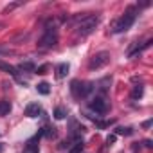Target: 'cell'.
<instances>
[{"instance_id": "cell-1", "label": "cell", "mask_w": 153, "mask_h": 153, "mask_svg": "<svg viewBox=\"0 0 153 153\" xmlns=\"http://www.w3.org/2000/svg\"><path fill=\"white\" fill-rule=\"evenodd\" d=\"M74 22H78L76 33H78L79 36H88L99 25V16L92 15V13H81L79 16H74Z\"/></svg>"}, {"instance_id": "cell-17", "label": "cell", "mask_w": 153, "mask_h": 153, "mask_svg": "<svg viewBox=\"0 0 153 153\" xmlns=\"http://www.w3.org/2000/svg\"><path fill=\"white\" fill-rule=\"evenodd\" d=\"M133 133V130L131 128H115V135H131Z\"/></svg>"}, {"instance_id": "cell-13", "label": "cell", "mask_w": 153, "mask_h": 153, "mask_svg": "<svg viewBox=\"0 0 153 153\" xmlns=\"http://www.w3.org/2000/svg\"><path fill=\"white\" fill-rule=\"evenodd\" d=\"M36 90H38V94H42V96H47L49 92H51V87H49V83H38V87H36Z\"/></svg>"}, {"instance_id": "cell-21", "label": "cell", "mask_w": 153, "mask_h": 153, "mask_svg": "<svg viewBox=\"0 0 153 153\" xmlns=\"http://www.w3.org/2000/svg\"><path fill=\"white\" fill-rule=\"evenodd\" d=\"M114 142H115V135H108V137H106V144L110 146V144H114Z\"/></svg>"}, {"instance_id": "cell-9", "label": "cell", "mask_w": 153, "mask_h": 153, "mask_svg": "<svg viewBox=\"0 0 153 153\" xmlns=\"http://www.w3.org/2000/svg\"><path fill=\"white\" fill-rule=\"evenodd\" d=\"M68 68H70L68 63H59V65L56 67V78H58V79H63L65 76L68 74Z\"/></svg>"}, {"instance_id": "cell-6", "label": "cell", "mask_w": 153, "mask_h": 153, "mask_svg": "<svg viewBox=\"0 0 153 153\" xmlns=\"http://www.w3.org/2000/svg\"><path fill=\"white\" fill-rule=\"evenodd\" d=\"M88 108L99 115H105L108 112V101L105 99V96H96L90 103H88Z\"/></svg>"}, {"instance_id": "cell-23", "label": "cell", "mask_w": 153, "mask_h": 153, "mask_svg": "<svg viewBox=\"0 0 153 153\" xmlns=\"http://www.w3.org/2000/svg\"><path fill=\"white\" fill-rule=\"evenodd\" d=\"M9 52H11L9 49H0V54H9Z\"/></svg>"}, {"instance_id": "cell-12", "label": "cell", "mask_w": 153, "mask_h": 153, "mask_svg": "<svg viewBox=\"0 0 153 153\" xmlns=\"http://www.w3.org/2000/svg\"><path fill=\"white\" fill-rule=\"evenodd\" d=\"M11 112V103L9 101H0V115H7Z\"/></svg>"}, {"instance_id": "cell-2", "label": "cell", "mask_w": 153, "mask_h": 153, "mask_svg": "<svg viewBox=\"0 0 153 153\" xmlns=\"http://www.w3.org/2000/svg\"><path fill=\"white\" fill-rule=\"evenodd\" d=\"M135 18H137V7L135 6H130V7H126V11H124V15L114 24V33L115 34H121V33H126L131 25H133V22H135Z\"/></svg>"}, {"instance_id": "cell-18", "label": "cell", "mask_w": 153, "mask_h": 153, "mask_svg": "<svg viewBox=\"0 0 153 153\" xmlns=\"http://www.w3.org/2000/svg\"><path fill=\"white\" fill-rule=\"evenodd\" d=\"M18 6H20V2H13V4L6 6V7H4V15H6V13H11V11H13V9H16Z\"/></svg>"}, {"instance_id": "cell-3", "label": "cell", "mask_w": 153, "mask_h": 153, "mask_svg": "<svg viewBox=\"0 0 153 153\" xmlns=\"http://www.w3.org/2000/svg\"><path fill=\"white\" fill-rule=\"evenodd\" d=\"M94 83H90V81H72L70 83V92H72V96L76 97V99H83V97H87V96H90L92 92H94Z\"/></svg>"}, {"instance_id": "cell-5", "label": "cell", "mask_w": 153, "mask_h": 153, "mask_svg": "<svg viewBox=\"0 0 153 153\" xmlns=\"http://www.w3.org/2000/svg\"><path fill=\"white\" fill-rule=\"evenodd\" d=\"M108 63H110V52L101 51V52H96V54L90 58V61H88V68H90V70H97V68L106 67Z\"/></svg>"}, {"instance_id": "cell-20", "label": "cell", "mask_w": 153, "mask_h": 153, "mask_svg": "<svg viewBox=\"0 0 153 153\" xmlns=\"http://www.w3.org/2000/svg\"><path fill=\"white\" fill-rule=\"evenodd\" d=\"M151 124H153V119H148V121H144V123H142V128H146V130H148V128H151Z\"/></svg>"}, {"instance_id": "cell-24", "label": "cell", "mask_w": 153, "mask_h": 153, "mask_svg": "<svg viewBox=\"0 0 153 153\" xmlns=\"http://www.w3.org/2000/svg\"><path fill=\"white\" fill-rule=\"evenodd\" d=\"M2 149H4V146H2V142H0V153H2Z\"/></svg>"}, {"instance_id": "cell-16", "label": "cell", "mask_w": 153, "mask_h": 153, "mask_svg": "<svg viewBox=\"0 0 153 153\" xmlns=\"http://www.w3.org/2000/svg\"><path fill=\"white\" fill-rule=\"evenodd\" d=\"M140 97H142V87L137 85V87L133 88V92H131V99H140Z\"/></svg>"}, {"instance_id": "cell-4", "label": "cell", "mask_w": 153, "mask_h": 153, "mask_svg": "<svg viewBox=\"0 0 153 153\" xmlns=\"http://www.w3.org/2000/svg\"><path fill=\"white\" fill-rule=\"evenodd\" d=\"M58 43V31L56 27H45V33L42 34V38L38 40V47L40 49H52Z\"/></svg>"}, {"instance_id": "cell-15", "label": "cell", "mask_w": 153, "mask_h": 153, "mask_svg": "<svg viewBox=\"0 0 153 153\" xmlns=\"http://www.w3.org/2000/svg\"><path fill=\"white\" fill-rule=\"evenodd\" d=\"M65 115H67V110H65L63 106H58V108L54 110V119L61 121V119H65Z\"/></svg>"}, {"instance_id": "cell-10", "label": "cell", "mask_w": 153, "mask_h": 153, "mask_svg": "<svg viewBox=\"0 0 153 153\" xmlns=\"http://www.w3.org/2000/svg\"><path fill=\"white\" fill-rule=\"evenodd\" d=\"M16 68H18V70H24V72H34V70H36V67H34L33 61H22Z\"/></svg>"}, {"instance_id": "cell-8", "label": "cell", "mask_w": 153, "mask_h": 153, "mask_svg": "<svg viewBox=\"0 0 153 153\" xmlns=\"http://www.w3.org/2000/svg\"><path fill=\"white\" fill-rule=\"evenodd\" d=\"M0 70H4V72H7V74L15 76V78L18 79V68H16V67H13V65H9V63H6V61H2V59H0Z\"/></svg>"}, {"instance_id": "cell-7", "label": "cell", "mask_w": 153, "mask_h": 153, "mask_svg": "<svg viewBox=\"0 0 153 153\" xmlns=\"http://www.w3.org/2000/svg\"><path fill=\"white\" fill-rule=\"evenodd\" d=\"M25 115L27 117H40V115H45L40 103H29L27 108H25Z\"/></svg>"}, {"instance_id": "cell-11", "label": "cell", "mask_w": 153, "mask_h": 153, "mask_svg": "<svg viewBox=\"0 0 153 153\" xmlns=\"http://www.w3.org/2000/svg\"><path fill=\"white\" fill-rule=\"evenodd\" d=\"M83 140H76L72 146H70V149H68V153H81L83 151Z\"/></svg>"}, {"instance_id": "cell-22", "label": "cell", "mask_w": 153, "mask_h": 153, "mask_svg": "<svg viewBox=\"0 0 153 153\" xmlns=\"http://www.w3.org/2000/svg\"><path fill=\"white\" fill-rule=\"evenodd\" d=\"M144 146H146V148H153V142H151V140H144Z\"/></svg>"}, {"instance_id": "cell-19", "label": "cell", "mask_w": 153, "mask_h": 153, "mask_svg": "<svg viewBox=\"0 0 153 153\" xmlns=\"http://www.w3.org/2000/svg\"><path fill=\"white\" fill-rule=\"evenodd\" d=\"M47 70H49V63H45V65H42V67H38L34 72H38V74H47Z\"/></svg>"}, {"instance_id": "cell-14", "label": "cell", "mask_w": 153, "mask_h": 153, "mask_svg": "<svg viewBox=\"0 0 153 153\" xmlns=\"http://www.w3.org/2000/svg\"><path fill=\"white\" fill-rule=\"evenodd\" d=\"M42 133H43L47 139H54V137H56V128H54V126H45V128L42 130Z\"/></svg>"}]
</instances>
